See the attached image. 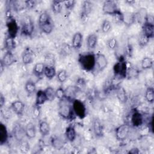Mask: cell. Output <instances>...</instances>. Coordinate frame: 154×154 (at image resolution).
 Instances as JSON below:
<instances>
[{"mask_svg": "<svg viewBox=\"0 0 154 154\" xmlns=\"http://www.w3.org/2000/svg\"><path fill=\"white\" fill-rule=\"evenodd\" d=\"M78 61L83 70L93 72L96 66V54L91 52L81 54L78 56Z\"/></svg>", "mask_w": 154, "mask_h": 154, "instance_id": "obj_1", "label": "cell"}, {"mask_svg": "<svg viewBox=\"0 0 154 154\" xmlns=\"http://www.w3.org/2000/svg\"><path fill=\"white\" fill-rule=\"evenodd\" d=\"M71 102L65 98L60 100L58 106V114L64 119L71 120L75 119V114L73 112Z\"/></svg>", "mask_w": 154, "mask_h": 154, "instance_id": "obj_2", "label": "cell"}, {"mask_svg": "<svg viewBox=\"0 0 154 154\" xmlns=\"http://www.w3.org/2000/svg\"><path fill=\"white\" fill-rule=\"evenodd\" d=\"M128 64L124 57H120L118 61L114 64L113 66V72L115 77L119 79H123L127 76Z\"/></svg>", "mask_w": 154, "mask_h": 154, "instance_id": "obj_3", "label": "cell"}, {"mask_svg": "<svg viewBox=\"0 0 154 154\" xmlns=\"http://www.w3.org/2000/svg\"><path fill=\"white\" fill-rule=\"evenodd\" d=\"M6 26L7 29V35L15 38L19 30V26L16 19L11 14H8L7 16Z\"/></svg>", "mask_w": 154, "mask_h": 154, "instance_id": "obj_4", "label": "cell"}, {"mask_svg": "<svg viewBox=\"0 0 154 154\" xmlns=\"http://www.w3.org/2000/svg\"><path fill=\"white\" fill-rule=\"evenodd\" d=\"M72 108L76 116L81 119L85 117L87 114V109L84 103L79 99H75L72 102Z\"/></svg>", "mask_w": 154, "mask_h": 154, "instance_id": "obj_5", "label": "cell"}, {"mask_svg": "<svg viewBox=\"0 0 154 154\" xmlns=\"http://www.w3.org/2000/svg\"><path fill=\"white\" fill-rule=\"evenodd\" d=\"M34 31V24L29 16L24 18L21 28V33L25 36H31Z\"/></svg>", "mask_w": 154, "mask_h": 154, "instance_id": "obj_6", "label": "cell"}, {"mask_svg": "<svg viewBox=\"0 0 154 154\" xmlns=\"http://www.w3.org/2000/svg\"><path fill=\"white\" fill-rule=\"evenodd\" d=\"M115 133L117 140L120 141H125L129 135L130 126L127 123L122 124L116 129Z\"/></svg>", "mask_w": 154, "mask_h": 154, "instance_id": "obj_7", "label": "cell"}, {"mask_svg": "<svg viewBox=\"0 0 154 154\" xmlns=\"http://www.w3.org/2000/svg\"><path fill=\"white\" fill-rule=\"evenodd\" d=\"M119 10L117 4L114 1L107 0L103 4L102 11L105 14L112 16Z\"/></svg>", "mask_w": 154, "mask_h": 154, "instance_id": "obj_8", "label": "cell"}, {"mask_svg": "<svg viewBox=\"0 0 154 154\" xmlns=\"http://www.w3.org/2000/svg\"><path fill=\"white\" fill-rule=\"evenodd\" d=\"M108 64V60L104 54L102 53L96 54V66L94 70H96L98 72H102L106 68Z\"/></svg>", "mask_w": 154, "mask_h": 154, "instance_id": "obj_9", "label": "cell"}, {"mask_svg": "<svg viewBox=\"0 0 154 154\" xmlns=\"http://www.w3.org/2000/svg\"><path fill=\"white\" fill-rule=\"evenodd\" d=\"M130 121L131 124L133 127L139 128L143 124L144 117L139 111L134 109L131 114Z\"/></svg>", "mask_w": 154, "mask_h": 154, "instance_id": "obj_10", "label": "cell"}, {"mask_svg": "<svg viewBox=\"0 0 154 154\" xmlns=\"http://www.w3.org/2000/svg\"><path fill=\"white\" fill-rule=\"evenodd\" d=\"M34 59V54L29 47H26L22 54V61L24 65H28L32 63Z\"/></svg>", "mask_w": 154, "mask_h": 154, "instance_id": "obj_11", "label": "cell"}, {"mask_svg": "<svg viewBox=\"0 0 154 154\" xmlns=\"http://www.w3.org/2000/svg\"><path fill=\"white\" fill-rule=\"evenodd\" d=\"M16 61L17 60L12 51H7L4 54L1 60V63H2L5 67H9L15 63Z\"/></svg>", "mask_w": 154, "mask_h": 154, "instance_id": "obj_12", "label": "cell"}, {"mask_svg": "<svg viewBox=\"0 0 154 154\" xmlns=\"http://www.w3.org/2000/svg\"><path fill=\"white\" fill-rule=\"evenodd\" d=\"M83 42V35L80 32H75L72 39V47L75 49L78 50L79 49L82 45Z\"/></svg>", "mask_w": 154, "mask_h": 154, "instance_id": "obj_13", "label": "cell"}, {"mask_svg": "<svg viewBox=\"0 0 154 154\" xmlns=\"http://www.w3.org/2000/svg\"><path fill=\"white\" fill-rule=\"evenodd\" d=\"M78 91H79L78 90L75 85L68 86L66 89H64L65 99L72 102L76 99V96Z\"/></svg>", "mask_w": 154, "mask_h": 154, "instance_id": "obj_14", "label": "cell"}, {"mask_svg": "<svg viewBox=\"0 0 154 154\" xmlns=\"http://www.w3.org/2000/svg\"><path fill=\"white\" fill-rule=\"evenodd\" d=\"M25 106V103L22 101L20 100H17L13 101L11 103L10 108L18 116H21L23 112Z\"/></svg>", "mask_w": 154, "mask_h": 154, "instance_id": "obj_15", "label": "cell"}, {"mask_svg": "<svg viewBox=\"0 0 154 154\" xmlns=\"http://www.w3.org/2000/svg\"><path fill=\"white\" fill-rule=\"evenodd\" d=\"M93 3L90 1H84L81 5V18H86L91 12L93 10Z\"/></svg>", "mask_w": 154, "mask_h": 154, "instance_id": "obj_16", "label": "cell"}, {"mask_svg": "<svg viewBox=\"0 0 154 154\" xmlns=\"http://www.w3.org/2000/svg\"><path fill=\"white\" fill-rule=\"evenodd\" d=\"M13 135L16 140L20 141L23 140L25 135V128H23L19 123H16L13 127Z\"/></svg>", "mask_w": 154, "mask_h": 154, "instance_id": "obj_17", "label": "cell"}, {"mask_svg": "<svg viewBox=\"0 0 154 154\" xmlns=\"http://www.w3.org/2000/svg\"><path fill=\"white\" fill-rule=\"evenodd\" d=\"M93 130L94 135L97 137H102L103 135V128L97 119H95L93 122Z\"/></svg>", "mask_w": 154, "mask_h": 154, "instance_id": "obj_18", "label": "cell"}, {"mask_svg": "<svg viewBox=\"0 0 154 154\" xmlns=\"http://www.w3.org/2000/svg\"><path fill=\"white\" fill-rule=\"evenodd\" d=\"M116 96L120 102L125 103L127 102L128 97L126 90L123 87L119 85L116 88Z\"/></svg>", "mask_w": 154, "mask_h": 154, "instance_id": "obj_19", "label": "cell"}, {"mask_svg": "<svg viewBox=\"0 0 154 154\" xmlns=\"http://www.w3.org/2000/svg\"><path fill=\"white\" fill-rule=\"evenodd\" d=\"M25 136L28 139H33L36 135V128L35 125L32 122H28L25 127Z\"/></svg>", "mask_w": 154, "mask_h": 154, "instance_id": "obj_20", "label": "cell"}, {"mask_svg": "<svg viewBox=\"0 0 154 154\" xmlns=\"http://www.w3.org/2000/svg\"><path fill=\"white\" fill-rule=\"evenodd\" d=\"M98 37L95 33L90 34L86 39V46L88 50H92L94 49L97 43Z\"/></svg>", "mask_w": 154, "mask_h": 154, "instance_id": "obj_21", "label": "cell"}, {"mask_svg": "<svg viewBox=\"0 0 154 154\" xmlns=\"http://www.w3.org/2000/svg\"><path fill=\"white\" fill-rule=\"evenodd\" d=\"M142 32L147 36L150 39L154 35V24L145 22L142 25Z\"/></svg>", "mask_w": 154, "mask_h": 154, "instance_id": "obj_22", "label": "cell"}, {"mask_svg": "<svg viewBox=\"0 0 154 154\" xmlns=\"http://www.w3.org/2000/svg\"><path fill=\"white\" fill-rule=\"evenodd\" d=\"M8 138V134L7 128L2 123H1L0 124V145L2 146L5 144Z\"/></svg>", "mask_w": 154, "mask_h": 154, "instance_id": "obj_23", "label": "cell"}, {"mask_svg": "<svg viewBox=\"0 0 154 154\" xmlns=\"http://www.w3.org/2000/svg\"><path fill=\"white\" fill-rule=\"evenodd\" d=\"M65 135L66 139L69 141L73 142L75 141L76 138V132L74 126L69 125L66 128L65 131Z\"/></svg>", "mask_w": 154, "mask_h": 154, "instance_id": "obj_24", "label": "cell"}, {"mask_svg": "<svg viewBox=\"0 0 154 154\" xmlns=\"http://www.w3.org/2000/svg\"><path fill=\"white\" fill-rule=\"evenodd\" d=\"M45 64L44 63H37L32 69L33 74L37 78L42 77L44 75Z\"/></svg>", "mask_w": 154, "mask_h": 154, "instance_id": "obj_25", "label": "cell"}, {"mask_svg": "<svg viewBox=\"0 0 154 154\" xmlns=\"http://www.w3.org/2000/svg\"><path fill=\"white\" fill-rule=\"evenodd\" d=\"M46 101H48L47 97L45 93L44 90H39L36 92V97H35V105L40 106L44 104Z\"/></svg>", "mask_w": 154, "mask_h": 154, "instance_id": "obj_26", "label": "cell"}, {"mask_svg": "<svg viewBox=\"0 0 154 154\" xmlns=\"http://www.w3.org/2000/svg\"><path fill=\"white\" fill-rule=\"evenodd\" d=\"M39 132L43 137L48 136L50 133V126L49 123L45 120L39 123Z\"/></svg>", "mask_w": 154, "mask_h": 154, "instance_id": "obj_27", "label": "cell"}, {"mask_svg": "<svg viewBox=\"0 0 154 154\" xmlns=\"http://www.w3.org/2000/svg\"><path fill=\"white\" fill-rule=\"evenodd\" d=\"M147 14H148L147 13L146 8H141L136 14H135V20H137L139 23L143 25L146 22Z\"/></svg>", "mask_w": 154, "mask_h": 154, "instance_id": "obj_28", "label": "cell"}, {"mask_svg": "<svg viewBox=\"0 0 154 154\" xmlns=\"http://www.w3.org/2000/svg\"><path fill=\"white\" fill-rule=\"evenodd\" d=\"M56 75H57V73H56L55 66L45 65V70H44V75L48 79H52L53 78H54V76Z\"/></svg>", "mask_w": 154, "mask_h": 154, "instance_id": "obj_29", "label": "cell"}, {"mask_svg": "<svg viewBox=\"0 0 154 154\" xmlns=\"http://www.w3.org/2000/svg\"><path fill=\"white\" fill-rule=\"evenodd\" d=\"M51 22H52V20L48 12L43 11L40 14L38 20V23L39 27Z\"/></svg>", "mask_w": 154, "mask_h": 154, "instance_id": "obj_30", "label": "cell"}, {"mask_svg": "<svg viewBox=\"0 0 154 154\" xmlns=\"http://www.w3.org/2000/svg\"><path fill=\"white\" fill-rule=\"evenodd\" d=\"M16 46V44L14 38H11L7 35L5 38V41H4V48L7 50V51H12V50L15 49Z\"/></svg>", "mask_w": 154, "mask_h": 154, "instance_id": "obj_31", "label": "cell"}, {"mask_svg": "<svg viewBox=\"0 0 154 154\" xmlns=\"http://www.w3.org/2000/svg\"><path fill=\"white\" fill-rule=\"evenodd\" d=\"M153 60L149 57H144L141 61V67L143 70H147L152 68Z\"/></svg>", "mask_w": 154, "mask_h": 154, "instance_id": "obj_32", "label": "cell"}, {"mask_svg": "<svg viewBox=\"0 0 154 154\" xmlns=\"http://www.w3.org/2000/svg\"><path fill=\"white\" fill-rule=\"evenodd\" d=\"M63 1L58 0H54L51 4V8L54 14H59L61 13L63 8Z\"/></svg>", "mask_w": 154, "mask_h": 154, "instance_id": "obj_33", "label": "cell"}, {"mask_svg": "<svg viewBox=\"0 0 154 154\" xmlns=\"http://www.w3.org/2000/svg\"><path fill=\"white\" fill-rule=\"evenodd\" d=\"M25 90L28 94H32L36 92V85L35 83L32 80H28L25 84Z\"/></svg>", "mask_w": 154, "mask_h": 154, "instance_id": "obj_34", "label": "cell"}, {"mask_svg": "<svg viewBox=\"0 0 154 154\" xmlns=\"http://www.w3.org/2000/svg\"><path fill=\"white\" fill-rule=\"evenodd\" d=\"M12 6L16 11H22L26 8L25 1H14L12 2Z\"/></svg>", "mask_w": 154, "mask_h": 154, "instance_id": "obj_35", "label": "cell"}, {"mask_svg": "<svg viewBox=\"0 0 154 154\" xmlns=\"http://www.w3.org/2000/svg\"><path fill=\"white\" fill-rule=\"evenodd\" d=\"M51 144L54 148L57 150L61 149L64 146V142L63 141L57 137H54L51 138Z\"/></svg>", "mask_w": 154, "mask_h": 154, "instance_id": "obj_36", "label": "cell"}, {"mask_svg": "<svg viewBox=\"0 0 154 154\" xmlns=\"http://www.w3.org/2000/svg\"><path fill=\"white\" fill-rule=\"evenodd\" d=\"M144 97L146 101L150 103H153L154 101V89L153 87H149L145 91Z\"/></svg>", "mask_w": 154, "mask_h": 154, "instance_id": "obj_37", "label": "cell"}, {"mask_svg": "<svg viewBox=\"0 0 154 154\" xmlns=\"http://www.w3.org/2000/svg\"><path fill=\"white\" fill-rule=\"evenodd\" d=\"M45 93L48 99V101H52L55 99V91L52 87H48L45 90Z\"/></svg>", "mask_w": 154, "mask_h": 154, "instance_id": "obj_38", "label": "cell"}, {"mask_svg": "<svg viewBox=\"0 0 154 154\" xmlns=\"http://www.w3.org/2000/svg\"><path fill=\"white\" fill-rule=\"evenodd\" d=\"M75 85L79 91H84L86 88L87 83L85 80L84 78H79L76 80V84Z\"/></svg>", "mask_w": 154, "mask_h": 154, "instance_id": "obj_39", "label": "cell"}, {"mask_svg": "<svg viewBox=\"0 0 154 154\" xmlns=\"http://www.w3.org/2000/svg\"><path fill=\"white\" fill-rule=\"evenodd\" d=\"M19 149L21 153H27L30 150V146L28 141L25 140H22L19 141Z\"/></svg>", "mask_w": 154, "mask_h": 154, "instance_id": "obj_40", "label": "cell"}, {"mask_svg": "<svg viewBox=\"0 0 154 154\" xmlns=\"http://www.w3.org/2000/svg\"><path fill=\"white\" fill-rule=\"evenodd\" d=\"M149 41H150V38L147 36H146L145 34H144L143 32H141L138 37V43L139 46L141 48L146 46L149 43Z\"/></svg>", "mask_w": 154, "mask_h": 154, "instance_id": "obj_41", "label": "cell"}, {"mask_svg": "<svg viewBox=\"0 0 154 154\" xmlns=\"http://www.w3.org/2000/svg\"><path fill=\"white\" fill-rule=\"evenodd\" d=\"M57 76V80L60 82V83H63L64 82L67 78H68V75H67V73L66 72V70H64V69H61L60 70H59L58 72V73L56 75Z\"/></svg>", "mask_w": 154, "mask_h": 154, "instance_id": "obj_42", "label": "cell"}, {"mask_svg": "<svg viewBox=\"0 0 154 154\" xmlns=\"http://www.w3.org/2000/svg\"><path fill=\"white\" fill-rule=\"evenodd\" d=\"M40 29L43 32H44L46 34H51L53 29H54V24L52 21L51 22H49L44 25H42L40 26Z\"/></svg>", "mask_w": 154, "mask_h": 154, "instance_id": "obj_43", "label": "cell"}, {"mask_svg": "<svg viewBox=\"0 0 154 154\" xmlns=\"http://www.w3.org/2000/svg\"><path fill=\"white\" fill-rule=\"evenodd\" d=\"M111 28H112V25L110 21H109L107 19H105L102 22V25H101V30L103 33L106 34L109 32L111 29Z\"/></svg>", "mask_w": 154, "mask_h": 154, "instance_id": "obj_44", "label": "cell"}, {"mask_svg": "<svg viewBox=\"0 0 154 154\" xmlns=\"http://www.w3.org/2000/svg\"><path fill=\"white\" fill-rule=\"evenodd\" d=\"M124 15V20L123 23H125L126 25H131L135 21V17L134 14L129 13L128 14H125Z\"/></svg>", "mask_w": 154, "mask_h": 154, "instance_id": "obj_45", "label": "cell"}, {"mask_svg": "<svg viewBox=\"0 0 154 154\" xmlns=\"http://www.w3.org/2000/svg\"><path fill=\"white\" fill-rule=\"evenodd\" d=\"M112 17H113V20L114 22L117 23H123L124 15H123V13L120 10L118 11L116 13L112 15Z\"/></svg>", "mask_w": 154, "mask_h": 154, "instance_id": "obj_46", "label": "cell"}, {"mask_svg": "<svg viewBox=\"0 0 154 154\" xmlns=\"http://www.w3.org/2000/svg\"><path fill=\"white\" fill-rule=\"evenodd\" d=\"M55 57L53 54L49 53L48 54L45 56V65H49V66H54L55 65Z\"/></svg>", "mask_w": 154, "mask_h": 154, "instance_id": "obj_47", "label": "cell"}, {"mask_svg": "<svg viewBox=\"0 0 154 154\" xmlns=\"http://www.w3.org/2000/svg\"><path fill=\"white\" fill-rule=\"evenodd\" d=\"M72 47H71L69 44L64 43L61 46V51L64 55H69L72 52Z\"/></svg>", "mask_w": 154, "mask_h": 154, "instance_id": "obj_48", "label": "cell"}, {"mask_svg": "<svg viewBox=\"0 0 154 154\" xmlns=\"http://www.w3.org/2000/svg\"><path fill=\"white\" fill-rule=\"evenodd\" d=\"M107 46L108 48L111 50L116 49L118 46V42L117 39L114 37L109 39L107 42Z\"/></svg>", "mask_w": 154, "mask_h": 154, "instance_id": "obj_49", "label": "cell"}, {"mask_svg": "<svg viewBox=\"0 0 154 154\" xmlns=\"http://www.w3.org/2000/svg\"><path fill=\"white\" fill-rule=\"evenodd\" d=\"M139 73V72L137 69H135V67L132 66H128V71H127V76L126 77H135L137 76Z\"/></svg>", "mask_w": 154, "mask_h": 154, "instance_id": "obj_50", "label": "cell"}, {"mask_svg": "<svg viewBox=\"0 0 154 154\" xmlns=\"http://www.w3.org/2000/svg\"><path fill=\"white\" fill-rule=\"evenodd\" d=\"M75 4L76 1L75 0L63 1V5L65 6V8L67 11H72L75 5Z\"/></svg>", "mask_w": 154, "mask_h": 154, "instance_id": "obj_51", "label": "cell"}, {"mask_svg": "<svg viewBox=\"0 0 154 154\" xmlns=\"http://www.w3.org/2000/svg\"><path fill=\"white\" fill-rule=\"evenodd\" d=\"M55 97L59 100H62L65 98V92L64 89L61 87H58L55 90Z\"/></svg>", "mask_w": 154, "mask_h": 154, "instance_id": "obj_52", "label": "cell"}, {"mask_svg": "<svg viewBox=\"0 0 154 154\" xmlns=\"http://www.w3.org/2000/svg\"><path fill=\"white\" fill-rule=\"evenodd\" d=\"M40 115V107L38 105H34L32 110V116L34 119H37Z\"/></svg>", "mask_w": 154, "mask_h": 154, "instance_id": "obj_53", "label": "cell"}, {"mask_svg": "<svg viewBox=\"0 0 154 154\" xmlns=\"http://www.w3.org/2000/svg\"><path fill=\"white\" fill-rule=\"evenodd\" d=\"M26 2V8L27 9H32L35 7L36 5V1H33V0H27L25 1Z\"/></svg>", "mask_w": 154, "mask_h": 154, "instance_id": "obj_54", "label": "cell"}, {"mask_svg": "<svg viewBox=\"0 0 154 154\" xmlns=\"http://www.w3.org/2000/svg\"><path fill=\"white\" fill-rule=\"evenodd\" d=\"M5 98L4 96V95L2 93H1V95H0V107H1V108H3V106L5 105Z\"/></svg>", "mask_w": 154, "mask_h": 154, "instance_id": "obj_55", "label": "cell"}, {"mask_svg": "<svg viewBox=\"0 0 154 154\" xmlns=\"http://www.w3.org/2000/svg\"><path fill=\"white\" fill-rule=\"evenodd\" d=\"M126 2H128V3H129V4L131 5L132 3H134L135 1H126Z\"/></svg>", "mask_w": 154, "mask_h": 154, "instance_id": "obj_56", "label": "cell"}]
</instances>
